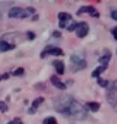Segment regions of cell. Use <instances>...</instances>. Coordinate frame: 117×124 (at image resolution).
<instances>
[{"instance_id": "26", "label": "cell", "mask_w": 117, "mask_h": 124, "mask_svg": "<svg viewBox=\"0 0 117 124\" xmlns=\"http://www.w3.org/2000/svg\"><path fill=\"white\" fill-rule=\"evenodd\" d=\"M9 78V74H4L3 76H1V79H8Z\"/></svg>"}, {"instance_id": "15", "label": "cell", "mask_w": 117, "mask_h": 124, "mask_svg": "<svg viewBox=\"0 0 117 124\" xmlns=\"http://www.w3.org/2000/svg\"><path fill=\"white\" fill-rule=\"evenodd\" d=\"M35 14H36V9H35V8H31V6H28V8L24 9V14H22V19H25V17H30V16H32V15H35Z\"/></svg>"}, {"instance_id": "2", "label": "cell", "mask_w": 117, "mask_h": 124, "mask_svg": "<svg viewBox=\"0 0 117 124\" xmlns=\"http://www.w3.org/2000/svg\"><path fill=\"white\" fill-rule=\"evenodd\" d=\"M86 68V60L83 53L76 52L70 57V70L73 73H76L79 70H83Z\"/></svg>"}, {"instance_id": "25", "label": "cell", "mask_w": 117, "mask_h": 124, "mask_svg": "<svg viewBox=\"0 0 117 124\" xmlns=\"http://www.w3.org/2000/svg\"><path fill=\"white\" fill-rule=\"evenodd\" d=\"M53 36H54V37H60L62 33H60L59 31H54V32H53Z\"/></svg>"}, {"instance_id": "23", "label": "cell", "mask_w": 117, "mask_h": 124, "mask_svg": "<svg viewBox=\"0 0 117 124\" xmlns=\"http://www.w3.org/2000/svg\"><path fill=\"white\" fill-rule=\"evenodd\" d=\"M27 38H28V39H33V38H35V33L31 32V31H28V32H27Z\"/></svg>"}, {"instance_id": "16", "label": "cell", "mask_w": 117, "mask_h": 124, "mask_svg": "<svg viewBox=\"0 0 117 124\" xmlns=\"http://www.w3.org/2000/svg\"><path fill=\"white\" fill-rule=\"evenodd\" d=\"M88 107L90 108L91 112H97L100 109V103H97V102H88Z\"/></svg>"}, {"instance_id": "5", "label": "cell", "mask_w": 117, "mask_h": 124, "mask_svg": "<svg viewBox=\"0 0 117 124\" xmlns=\"http://www.w3.org/2000/svg\"><path fill=\"white\" fill-rule=\"evenodd\" d=\"M75 32H76V36L79 37V38H84L86 34L89 33V25L86 23V22H79L78 23V28L75 30Z\"/></svg>"}, {"instance_id": "6", "label": "cell", "mask_w": 117, "mask_h": 124, "mask_svg": "<svg viewBox=\"0 0 117 124\" xmlns=\"http://www.w3.org/2000/svg\"><path fill=\"white\" fill-rule=\"evenodd\" d=\"M58 19H59V27L60 28H67L68 22L72 21V15L68 14V12H59Z\"/></svg>"}, {"instance_id": "28", "label": "cell", "mask_w": 117, "mask_h": 124, "mask_svg": "<svg viewBox=\"0 0 117 124\" xmlns=\"http://www.w3.org/2000/svg\"><path fill=\"white\" fill-rule=\"evenodd\" d=\"M116 52H117V50H116Z\"/></svg>"}, {"instance_id": "9", "label": "cell", "mask_w": 117, "mask_h": 124, "mask_svg": "<svg viewBox=\"0 0 117 124\" xmlns=\"http://www.w3.org/2000/svg\"><path fill=\"white\" fill-rule=\"evenodd\" d=\"M22 14H24V9L17 6L9 10V17H14V19H22Z\"/></svg>"}, {"instance_id": "7", "label": "cell", "mask_w": 117, "mask_h": 124, "mask_svg": "<svg viewBox=\"0 0 117 124\" xmlns=\"http://www.w3.org/2000/svg\"><path fill=\"white\" fill-rule=\"evenodd\" d=\"M84 12H88L90 16L92 17H100V14L99 11L94 8V6H83L80 8L78 11H76V15H81V14H84Z\"/></svg>"}, {"instance_id": "8", "label": "cell", "mask_w": 117, "mask_h": 124, "mask_svg": "<svg viewBox=\"0 0 117 124\" xmlns=\"http://www.w3.org/2000/svg\"><path fill=\"white\" fill-rule=\"evenodd\" d=\"M51 82H52V85H53L54 87H57V88H58V90L64 91L65 88H67V85H65L63 81H60V80H59V78H58V76H56V75L51 76Z\"/></svg>"}, {"instance_id": "11", "label": "cell", "mask_w": 117, "mask_h": 124, "mask_svg": "<svg viewBox=\"0 0 117 124\" xmlns=\"http://www.w3.org/2000/svg\"><path fill=\"white\" fill-rule=\"evenodd\" d=\"M52 64H53V66L56 68V71H57L58 75H63V74H64L65 65H64L63 62H60V60H54V62H52Z\"/></svg>"}, {"instance_id": "18", "label": "cell", "mask_w": 117, "mask_h": 124, "mask_svg": "<svg viewBox=\"0 0 117 124\" xmlns=\"http://www.w3.org/2000/svg\"><path fill=\"white\" fill-rule=\"evenodd\" d=\"M24 71H25L24 68H19V69H16L15 71L12 73V75L14 76H21V75H24Z\"/></svg>"}, {"instance_id": "10", "label": "cell", "mask_w": 117, "mask_h": 124, "mask_svg": "<svg viewBox=\"0 0 117 124\" xmlns=\"http://www.w3.org/2000/svg\"><path fill=\"white\" fill-rule=\"evenodd\" d=\"M43 101H44V98L43 97H38V98H36L35 101L32 102V107L28 109V113L30 114H33V113H36V109L40 107V106L43 103Z\"/></svg>"}, {"instance_id": "19", "label": "cell", "mask_w": 117, "mask_h": 124, "mask_svg": "<svg viewBox=\"0 0 117 124\" xmlns=\"http://www.w3.org/2000/svg\"><path fill=\"white\" fill-rule=\"evenodd\" d=\"M78 23H79V22H72L69 26H67V30H68L69 32H72V31H75V30L78 28Z\"/></svg>"}, {"instance_id": "27", "label": "cell", "mask_w": 117, "mask_h": 124, "mask_svg": "<svg viewBox=\"0 0 117 124\" xmlns=\"http://www.w3.org/2000/svg\"><path fill=\"white\" fill-rule=\"evenodd\" d=\"M0 80H3V79H1V75H0Z\"/></svg>"}, {"instance_id": "22", "label": "cell", "mask_w": 117, "mask_h": 124, "mask_svg": "<svg viewBox=\"0 0 117 124\" xmlns=\"http://www.w3.org/2000/svg\"><path fill=\"white\" fill-rule=\"evenodd\" d=\"M111 33H112V36H113V38L117 41V27H113L112 30H111Z\"/></svg>"}, {"instance_id": "14", "label": "cell", "mask_w": 117, "mask_h": 124, "mask_svg": "<svg viewBox=\"0 0 117 124\" xmlns=\"http://www.w3.org/2000/svg\"><path fill=\"white\" fill-rule=\"evenodd\" d=\"M110 59H111V53H106L105 55H102V57L99 58V63L101 64V65H109Z\"/></svg>"}, {"instance_id": "4", "label": "cell", "mask_w": 117, "mask_h": 124, "mask_svg": "<svg viewBox=\"0 0 117 124\" xmlns=\"http://www.w3.org/2000/svg\"><path fill=\"white\" fill-rule=\"evenodd\" d=\"M48 54L58 57V55H63L64 53H63V49H62V48H59V47H52V46H48V47H46V48L42 50V53H41V58H46Z\"/></svg>"}, {"instance_id": "3", "label": "cell", "mask_w": 117, "mask_h": 124, "mask_svg": "<svg viewBox=\"0 0 117 124\" xmlns=\"http://www.w3.org/2000/svg\"><path fill=\"white\" fill-rule=\"evenodd\" d=\"M106 90H107V101L110 104L116 106L117 104V98H116V92H117V81H109L107 86H106Z\"/></svg>"}, {"instance_id": "24", "label": "cell", "mask_w": 117, "mask_h": 124, "mask_svg": "<svg viewBox=\"0 0 117 124\" xmlns=\"http://www.w3.org/2000/svg\"><path fill=\"white\" fill-rule=\"evenodd\" d=\"M111 17H112L115 21H117V11H112L111 12Z\"/></svg>"}, {"instance_id": "17", "label": "cell", "mask_w": 117, "mask_h": 124, "mask_svg": "<svg viewBox=\"0 0 117 124\" xmlns=\"http://www.w3.org/2000/svg\"><path fill=\"white\" fill-rule=\"evenodd\" d=\"M43 124H57V119L54 117H47V118H44Z\"/></svg>"}, {"instance_id": "13", "label": "cell", "mask_w": 117, "mask_h": 124, "mask_svg": "<svg viewBox=\"0 0 117 124\" xmlns=\"http://www.w3.org/2000/svg\"><path fill=\"white\" fill-rule=\"evenodd\" d=\"M107 66H109V65H100L99 68H96V69L94 70L91 75H92L94 78H100V75H101V74L105 71V70L107 69Z\"/></svg>"}, {"instance_id": "12", "label": "cell", "mask_w": 117, "mask_h": 124, "mask_svg": "<svg viewBox=\"0 0 117 124\" xmlns=\"http://www.w3.org/2000/svg\"><path fill=\"white\" fill-rule=\"evenodd\" d=\"M14 48H15L14 44H10L5 41H0V52H8V50H11Z\"/></svg>"}, {"instance_id": "1", "label": "cell", "mask_w": 117, "mask_h": 124, "mask_svg": "<svg viewBox=\"0 0 117 124\" xmlns=\"http://www.w3.org/2000/svg\"><path fill=\"white\" fill-rule=\"evenodd\" d=\"M54 108L67 118L83 120L88 118V111L83 104L69 95H60L54 100Z\"/></svg>"}, {"instance_id": "20", "label": "cell", "mask_w": 117, "mask_h": 124, "mask_svg": "<svg viewBox=\"0 0 117 124\" xmlns=\"http://www.w3.org/2000/svg\"><path fill=\"white\" fill-rule=\"evenodd\" d=\"M97 84H99L100 86H102V87H106L107 84H109V81H107V80H104V79H101V78H97Z\"/></svg>"}, {"instance_id": "21", "label": "cell", "mask_w": 117, "mask_h": 124, "mask_svg": "<svg viewBox=\"0 0 117 124\" xmlns=\"http://www.w3.org/2000/svg\"><path fill=\"white\" fill-rule=\"evenodd\" d=\"M0 111L1 112H6L8 111V106L4 102H1V101H0Z\"/></svg>"}]
</instances>
